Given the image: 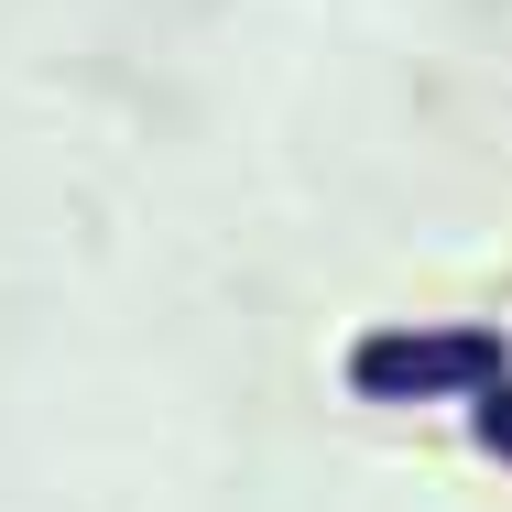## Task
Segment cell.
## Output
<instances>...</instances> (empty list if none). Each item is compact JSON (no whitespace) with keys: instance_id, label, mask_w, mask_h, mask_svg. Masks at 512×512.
Returning <instances> with one entry per match:
<instances>
[{"instance_id":"obj_1","label":"cell","mask_w":512,"mask_h":512,"mask_svg":"<svg viewBox=\"0 0 512 512\" xmlns=\"http://www.w3.org/2000/svg\"><path fill=\"white\" fill-rule=\"evenodd\" d=\"M338 382L360 404H480L491 382H512V338L480 316H447V327H360Z\"/></svg>"},{"instance_id":"obj_2","label":"cell","mask_w":512,"mask_h":512,"mask_svg":"<svg viewBox=\"0 0 512 512\" xmlns=\"http://www.w3.org/2000/svg\"><path fill=\"white\" fill-rule=\"evenodd\" d=\"M469 447H480L491 469H512V382H491V393L469 404Z\"/></svg>"}]
</instances>
